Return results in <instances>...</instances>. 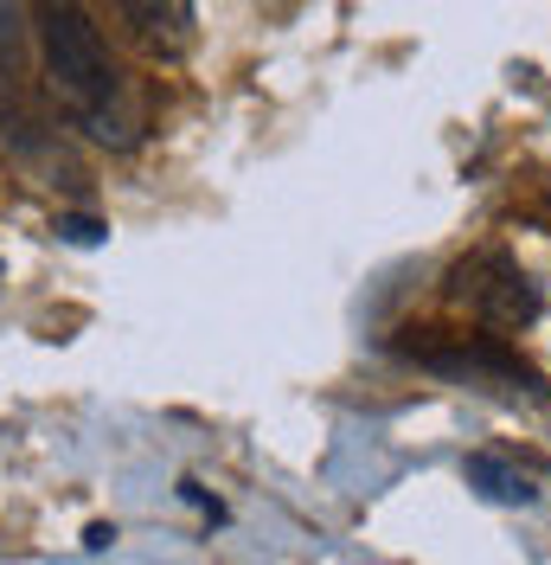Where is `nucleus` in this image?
<instances>
[{
	"label": "nucleus",
	"mask_w": 551,
	"mask_h": 565,
	"mask_svg": "<svg viewBox=\"0 0 551 565\" xmlns=\"http://www.w3.org/2000/svg\"><path fill=\"white\" fill-rule=\"evenodd\" d=\"M33 39L39 58H45V84L65 104L71 122L84 136L109 141V148H129L136 141V109H129L122 71L109 65L104 33L84 13V0H33Z\"/></svg>",
	"instance_id": "f257e3e1"
},
{
	"label": "nucleus",
	"mask_w": 551,
	"mask_h": 565,
	"mask_svg": "<svg viewBox=\"0 0 551 565\" xmlns=\"http://www.w3.org/2000/svg\"><path fill=\"white\" fill-rule=\"evenodd\" d=\"M462 302H475V316L500 321V328H519V321L539 309V296H532V282L519 277L507 257H475V264H462L455 282H449Z\"/></svg>",
	"instance_id": "f03ea898"
},
{
	"label": "nucleus",
	"mask_w": 551,
	"mask_h": 565,
	"mask_svg": "<svg viewBox=\"0 0 551 565\" xmlns=\"http://www.w3.org/2000/svg\"><path fill=\"white\" fill-rule=\"evenodd\" d=\"M116 7H122V20L136 26L141 45L161 52V58L193 52V39H199V13H193V0H116Z\"/></svg>",
	"instance_id": "7ed1b4c3"
},
{
	"label": "nucleus",
	"mask_w": 551,
	"mask_h": 565,
	"mask_svg": "<svg viewBox=\"0 0 551 565\" xmlns=\"http://www.w3.org/2000/svg\"><path fill=\"white\" fill-rule=\"evenodd\" d=\"M468 482H487V494H500V501H532V482L500 469L494 457H468Z\"/></svg>",
	"instance_id": "20e7f679"
}]
</instances>
